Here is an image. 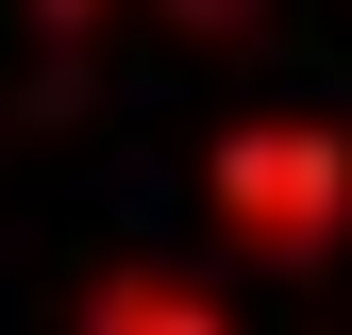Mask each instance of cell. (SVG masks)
<instances>
[{"mask_svg":"<svg viewBox=\"0 0 352 335\" xmlns=\"http://www.w3.org/2000/svg\"><path fill=\"white\" fill-rule=\"evenodd\" d=\"M101 335H201V302H168V285H135V302H101Z\"/></svg>","mask_w":352,"mask_h":335,"instance_id":"7a4b0ae2","label":"cell"},{"mask_svg":"<svg viewBox=\"0 0 352 335\" xmlns=\"http://www.w3.org/2000/svg\"><path fill=\"white\" fill-rule=\"evenodd\" d=\"M218 201H235V235H269V251H302V235H336V135H269V151H218Z\"/></svg>","mask_w":352,"mask_h":335,"instance_id":"6da1fadb","label":"cell"}]
</instances>
